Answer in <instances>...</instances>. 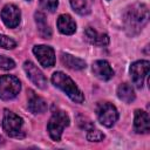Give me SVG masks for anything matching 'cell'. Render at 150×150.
<instances>
[{
	"mask_svg": "<svg viewBox=\"0 0 150 150\" xmlns=\"http://www.w3.org/2000/svg\"><path fill=\"white\" fill-rule=\"evenodd\" d=\"M73 9L79 14H84L87 9V0H69Z\"/></svg>",
	"mask_w": 150,
	"mask_h": 150,
	"instance_id": "44dd1931",
	"label": "cell"
},
{
	"mask_svg": "<svg viewBox=\"0 0 150 150\" xmlns=\"http://www.w3.org/2000/svg\"><path fill=\"white\" fill-rule=\"evenodd\" d=\"M33 53L42 67L49 68L55 64V53L52 47L46 46V45L34 46Z\"/></svg>",
	"mask_w": 150,
	"mask_h": 150,
	"instance_id": "ba28073f",
	"label": "cell"
},
{
	"mask_svg": "<svg viewBox=\"0 0 150 150\" xmlns=\"http://www.w3.org/2000/svg\"><path fill=\"white\" fill-rule=\"evenodd\" d=\"M117 96L125 103H131L135 100V91L131 84L129 83H121L117 88Z\"/></svg>",
	"mask_w": 150,
	"mask_h": 150,
	"instance_id": "e0dca14e",
	"label": "cell"
},
{
	"mask_svg": "<svg viewBox=\"0 0 150 150\" xmlns=\"http://www.w3.org/2000/svg\"><path fill=\"white\" fill-rule=\"evenodd\" d=\"M1 19L8 28H15L20 23L21 12L15 5L8 4L1 11Z\"/></svg>",
	"mask_w": 150,
	"mask_h": 150,
	"instance_id": "9c48e42d",
	"label": "cell"
},
{
	"mask_svg": "<svg viewBox=\"0 0 150 150\" xmlns=\"http://www.w3.org/2000/svg\"><path fill=\"white\" fill-rule=\"evenodd\" d=\"M40 6L42 9L47 11V12H55L56 8H57V5H59V1L57 0H40Z\"/></svg>",
	"mask_w": 150,
	"mask_h": 150,
	"instance_id": "ffe728a7",
	"label": "cell"
},
{
	"mask_svg": "<svg viewBox=\"0 0 150 150\" xmlns=\"http://www.w3.org/2000/svg\"><path fill=\"white\" fill-rule=\"evenodd\" d=\"M34 16H35V22H36L40 36L43 38V39H49L52 36V29H50L49 25L47 23L45 14L41 13V12H35Z\"/></svg>",
	"mask_w": 150,
	"mask_h": 150,
	"instance_id": "9a60e30c",
	"label": "cell"
},
{
	"mask_svg": "<svg viewBox=\"0 0 150 150\" xmlns=\"http://www.w3.org/2000/svg\"><path fill=\"white\" fill-rule=\"evenodd\" d=\"M87 139L90 142H101L104 139V134L97 129H90L87 132Z\"/></svg>",
	"mask_w": 150,
	"mask_h": 150,
	"instance_id": "d6986e66",
	"label": "cell"
},
{
	"mask_svg": "<svg viewBox=\"0 0 150 150\" xmlns=\"http://www.w3.org/2000/svg\"><path fill=\"white\" fill-rule=\"evenodd\" d=\"M21 90V83L18 77L13 75L0 76V98L8 101L14 98Z\"/></svg>",
	"mask_w": 150,
	"mask_h": 150,
	"instance_id": "5b68a950",
	"label": "cell"
},
{
	"mask_svg": "<svg viewBox=\"0 0 150 150\" xmlns=\"http://www.w3.org/2000/svg\"><path fill=\"white\" fill-rule=\"evenodd\" d=\"M134 129L137 134H148L150 130L149 124V115L143 110H135V118H134Z\"/></svg>",
	"mask_w": 150,
	"mask_h": 150,
	"instance_id": "7c38bea8",
	"label": "cell"
},
{
	"mask_svg": "<svg viewBox=\"0 0 150 150\" xmlns=\"http://www.w3.org/2000/svg\"><path fill=\"white\" fill-rule=\"evenodd\" d=\"M52 82L55 87L60 88L63 93L67 94V96L76 102V103H82L84 101V96L82 94V91L77 88V86L75 84V82L64 73L62 71H55L52 75Z\"/></svg>",
	"mask_w": 150,
	"mask_h": 150,
	"instance_id": "7a4b0ae2",
	"label": "cell"
},
{
	"mask_svg": "<svg viewBox=\"0 0 150 150\" xmlns=\"http://www.w3.org/2000/svg\"><path fill=\"white\" fill-rule=\"evenodd\" d=\"M84 35H86V39H87L90 43L94 45V41H95V39H96V35H97V32H96L94 28L88 27V28L84 30Z\"/></svg>",
	"mask_w": 150,
	"mask_h": 150,
	"instance_id": "cb8c5ba5",
	"label": "cell"
},
{
	"mask_svg": "<svg viewBox=\"0 0 150 150\" xmlns=\"http://www.w3.org/2000/svg\"><path fill=\"white\" fill-rule=\"evenodd\" d=\"M68 125H69L68 115L62 110L54 111L52 117L49 118L48 124H47V130H48L50 138L55 142H59L61 139V135H62L63 129Z\"/></svg>",
	"mask_w": 150,
	"mask_h": 150,
	"instance_id": "277c9868",
	"label": "cell"
},
{
	"mask_svg": "<svg viewBox=\"0 0 150 150\" xmlns=\"http://www.w3.org/2000/svg\"><path fill=\"white\" fill-rule=\"evenodd\" d=\"M15 67V62L5 56V55H0V69H4V70H11Z\"/></svg>",
	"mask_w": 150,
	"mask_h": 150,
	"instance_id": "7402d4cb",
	"label": "cell"
},
{
	"mask_svg": "<svg viewBox=\"0 0 150 150\" xmlns=\"http://www.w3.org/2000/svg\"><path fill=\"white\" fill-rule=\"evenodd\" d=\"M23 69L29 77V80L40 89H45L47 87V79L45 77L43 73L32 62V61H26L23 63Z\"/></svg>",
	"mask_w": 150,
	"mask_h": 150,
	"instance_id": "30bf717a",
	"label": "cell"
},
{
	"mask_svg": "<svg viewBox=\"0 0 150 150\" xmlns=\"http://www.w3.org/2000/svg\"><path fill=\"white\" fill-rule=\"evenodd\" d=\"M28 109L33 114H41L47 110V103L42 97L35 95L34 91H30V95L28 98Z\"/></svg>",
	"mask_w": 150,
	"mask_h": 150,
	"instance_id": "5bb4252c",
	"label": "cell"
},
{
	"mask_svg": "<svg viewBox=\"0 0 150 150\" xmlns=\"http://www.w3.org/2000/svg\"><path fill=\"white\" fill-rule=\"evenodd\" d=\"M57 28L64 35H71L76 32V23L68 14H61L57 18Z\"/></svg>",
	"mask_w": 150,
	"mask_h": 150,
	"instance_id": "4fadbf2b",
	"label": "cell"
},
{
	"mask_svg": "<svg viewBox=\"0 0 150 150\" xmlns=\"http://www.w3.org/2000/svg\"><path fill=\"white\" fill-rule=\"evenodd\" d=\"M61 61L67 68H70L73 70H81V69H84L86 66H87L86 62L82 59L75 57L70 54H62Z\"/></svg>",
	"mask_w": 150,
	"mask_h": 150,
	"instance_id": "2e32d148",
	"label": "cell"
},
{
	"mask_svg": "<svg viewBox=\"0 0 150 150\" xmlns=\"http://www.w3.org/2000/svg\"><path fill=\"white\" fill-rule=\"evenodd\" d=\"M96 115L98 122L107 128L112 127L118 120V111L116 107L109 102L98 103L96 107Z\"/></svg>",
	"mask_w": 150,
	"mask_h": 150,
	"instance_id": "8992f818",
	"label": "cell"
},
{
	"mask_svg": "<svg viewBox=\"0 0 150 150\" xmlns=\"http://www.w3.org/2000/svg\"><path fill=\"white\" fill-rule=\"evenodd\" d=\"M27 1H30V0H27Z\"/></svg>",
	"mask_w": 150,
	"mask_h": 150,
	"instance_id": "d4e9b609",
	"label": "cell"
},
{
	"mask_svg": "<svg viewBox=\"0 0 150 150\" xmlns=\"http://www.w3.org/2000/svg\"><path fill=\"white\" fill-rule=\"evenodd\" d=\"M22 125H23V121L19 115L9 110H5L2 118V128L9 137L23 138L25 132L22 130Z\"/></svg>",
	"mask_w": 150,
	"mask_h": 150,
	"instance_id": "3957f363",
	"label": "cell"
},
{
	"mask_svg": "<svg viewBox=\"0 0 150 150\" xmlns=\"http://www.w3.org/2000/svg\"><path fill=\"white\" fill-rule=\"evenodd\" d=\"M149 9L144 4H135L129 7L124 14V28L131 36L138 34L148 23Z\"/></svg>",
	"mask_w": 150,
	"mask_h": 150,
	"instance_id": "6da1fadb",
	"label": "cell"
},
{
	"mask_svg": "<svg viewBox=\"0 0 150 150\" xmlns=\"http://www.w3.org/2000/svg\"><path fill=\"white\" fill-rule=\"evenodd\" d=\"M149 67L150 63L146 60H141V61H136L130 66V75H131V80L132 83L137 87V88H142L144 84V80L149 73Z\"/></svg>",
	"mask_w": 150,
	"mask_h": 150,
	"instance_id": "52a82bcc",
	"label": "cell"
},
{
	"mask_svg": "<svg viewBox=\"0 0 150 150\" xmlns=\"http://www.w3.org/2000/svg\"><path fill=\"white\" fill-rule=\"evenodd\" d=\"M109 43V36L107 34H98L96 35V39L94 41L95 46H107Z\"/></svg>",
	"mask_w": 150,
	"mask_h": 150,
	"instance_id": "603a6c76",
	"label": "cell"
},
{
	"mask_svg": "<svg viewBox=\"0 0 150 150\" xmlns=\"http://www.w3.org/2000/svg\"><path fill=\"white\" fill-rule=\"evenodd\" d=\"M0 47L4 49H13L16 47V42L12 38L0 34Z\"/></svg>",
	"mask_w": 150,
	"mask_h": 150,
	"instance_id": "ac0fdd59",
	"label": "cell"
},
{
	"mask_svg": "<svg viewBox=\"0 0 150 150\" xmlns=\"http://www.w3.org/2000/svg\"><path fill=\"white\" fill-rule=\"evenodd\" d=\"M93 73L96 77H98L100 80L103 81H108L114 76V70L110 67L109 62H107L105 60H97L93 63Z\"/></svg>",
	"mask_w": 150,
	"mask_h": 150,
	"instance_id": "8fae6325",
	"label": "cell"
}]
</instances>
